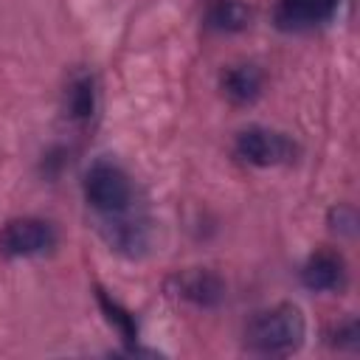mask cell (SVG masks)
Instances as JSON below:
<instances>
[{
	"mask_svg": "<svg viewBox=\"0 0 360 360\" xmlns=\"http://www.w3.org/2000/svg\"><path fill=\"white\" fill-rule=\"evenodd\" d=\"M101 231L104 239L110 242V248L127 253V256H141L149 245V222L143 214H138L135 208L115 214V217H104L101 219Z\"/></svg>",
	"mask_w": 360,
	"mask_h": 360,
	"instance_id": "obj_6",
	"label": "cell"
},
{
	"mask_svg": "<svg viewBox=\"0 0 360 360\" xmlns=\"http://www.w3.org/2000/svg\"><path fill=\"white\" fill-rule=\"evenodd\" d=\"M250 6H245L242 0H211L208 11H205V22L208 28L219 31V34H236L245 31L250 25Z\"/></svg>",
	"mask_w": 360,
	"mask_h": 360,
	"instance_id": "obj_11",
	"label": "cell"
},
{
	"mask_svg": "<svg viewBox=\"0 0 360 360\" xmlns=\"http://www.w3.org/2000/svg\"><path fill=\"white\" fill-rule=\"evenodd\" d=\"M233 152L239 160L267 169V166H284L298 158V146L290 135L270 129V127H248L236 135Z\"/></svg>",
	"mask_w": 360,
	"mask_h": 360,
	"instance_id": "obj_3",
	"label": "cell"
},
{
	"mask_svg": "<svg viewBox=\"0 0 360 360\" xmlns=\"http://www.w3.org/2000/svg\"><path fill=\"white\" fill-rule=\"evenodd\" d=\"M219 87H222V93L231 104L245 107V104H253L262 96L264 76L256 65H231V68L222 70Z\"/></svg>",
	"mask_w": 360,
	"mask_h": 360,
	"instance_id": "obj_10",
	"label": "cell"
},
{
	"mask_svg": "<svg viewBox=\"0 0 360 360\" xmlns=\"http://www.w3.org/2000/svg\"><path fill=\"white\" fill-rule=\"evenodd\" d=\"M332 338H335V346H340V349H357V343H360L357 321H354V318H349V321L338 323V326L332 329Z\"/></svg>",
	"mask_w": 360,
	"mask_h": 360,
	"instance_id": "obj_13",
	"label": "cell"
},
{
	"mask_svg": "<svg viewBox=\"0 0 360 360\" xmlns=\"http://www.w3.org/2000/svg\"><path fill=\"white\" fill-rule=\"evenodd\" d=\"M96 301H98V307H101V312L107 315V321L118 329V335L129 343V346H135L138 343V321H135V315L121 304V301H115L107 290H96Z\"/></svg>",
	"mask_w": 360,
	"mask_h": 360,
	"instance_id": "obj_12",
	"label": "cell"
},
{
	"mask_svg": "<svg viewBox=\"0 0 360 360\" xmlns=\"http://www.w3.org/2000/svg\"><path fill=\"white\" fill-rule=\"evenodd\" d=\"M96 110H98V87H96L93 73L87 70L73 73L65 87V115L73 124L87 127L96 118Z\"/></svg>",
	"mask_w": 360,
	"mask_h": 360,
	"instance_id": "obj_9",
	"label": "cell"
},
{
	"mask_svg": "<svg viewBox=\"0 0 360 360\" xmlns=\"http://www.w3.org/2000/svg\"><path fill=\"white\" fill-rule=\"evenodd\" d=\"M56 245V231L51 222L39 217H20L8 219L0 228V253L8 259H28L42 256Z\"/></svg>",
	"mask_w": 360,
	"mask_h": 360,
	"instance_id": "obj_4",
	"label": "cell"
},
{
	"mask_svg": "<svg viewBox=\"0 0 360 360\" xmlns=\"http://www.w3.org/2000/svg\"><path fill=\"white\" fill-rule=\"evenodd\" d=\"M301 284L312 292H340L346 287V262L335 250H315L301 267Z\"/></svg>",
	"mask_w": 360,
	"mask_h": 360,
	"instance_id": "obj_7",
	"label": "cell"
},
{
	"mask_svg": "<svg viewBox=\"0 0 360 360\" xmlns=\"http://www.w3.org/2000/svg\"><path fill=\"white\" fill-rule=\"evenodd\" d=\"M84 200L104 219L135 208V188L118 163L96 160L84 174Z\"/></svg>",
	"mask_w": 360,
	"mask_h": 360,
	"instance_id": "obj_2",
	"label": "cell"
},
{
	"mask_svg": "<svg viewBox=\"0 0 360 360\" xmlns=\"http://www.w3.org/2000/svg\"><path fill=\"white\" fill-rule=\"evenodd\" d=\"M304 338H307L304 312L290 301L256 312L245 329V346L267 357H284L298 352Z\"/></svg>",
	"mask_w": 360,
	"mask_h": 360,
	"instance_id": "obj_1",
	"label": "cell"
},
{
	"mask_svg": "<svg viewBox=\"0 0 360 360\" xmlns=\"http://www.w3.org/2000/svg\"><path fill=\"white\" fill-rule=\"evenodd\" d=\"M343 0H278L276 6V25L281 31H315L329 25Z\"/></svg>",
	"mask_w": 360,
	"mask_h": 360,
	"instance_id": "obj_5",
	"label": "cell"
},
{
	"mask_svg": "<svg viewBox=\"0 0 360 360\" xmlns=\"http://www.w3.org/2000/svg\"><path fill=\"white\" fill-rule=\"evenodd\" d=\"M169 290H172L177 298H183V301H188V304H197V307H214V304H219L222 295H225L222 278H219L217 273L200 270V267L183 270V273L172 276Z\"/></svg>",
	"mask_w": 360,
	"mask_h": 360,
	"instance_id": "obj_8",
	"label": "cell"
}]
</instances>
